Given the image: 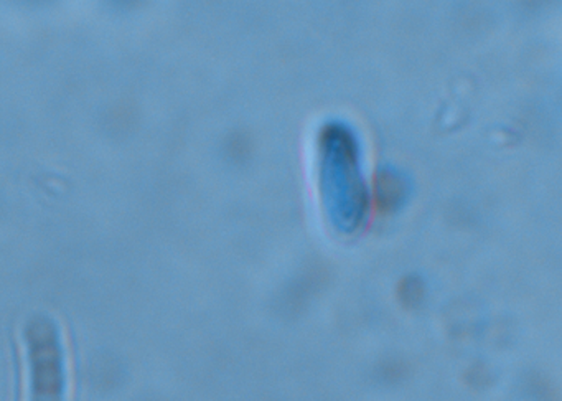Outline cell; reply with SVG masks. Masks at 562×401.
Segmentation results:
<instances>
[{
  "label": "cell",
  "instance_id": "obj_1",
  "mask_svg": "<svg viewBox=\"0 0 562 401\" xmlns=\"http://www.w3.org/2000/svg\"><path fill=\"white\" fill-rule=\"evenodd\" d=\"M27 348L30 401H63L64 358L56 325L35 317L23 330Z\"/></svg>",
  "mask_w": 562,
  "mask_h": 401
}]
</instances>
